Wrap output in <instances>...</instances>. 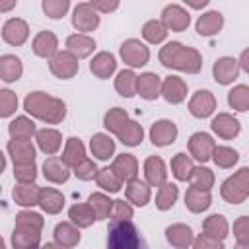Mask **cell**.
Here are the masks:
<instances>
[{"instance_id": "obj_20", "label": "cell", "mask_w": 249, "mask_h": 249, "mask_svg": "<svg viewBox=\"0 0 249 249\" xmlns=\"http://www.w3.org/2000/svg\"><path fill=\"white\" fill-rule=\"evenodd\" d=\"M82 228H78L74 222L66 220V222H58L53 230V239L58 247H64V249H70V247H76L82 239V233H80Z\"/></svg>"}, {"instance_id": "obj_32", "label": "cell", "mask_w": 249, "mask_h": 249, "mask_svg": "<svg viewBox=\"0 0 249 249\" xmlns=\"http://www.w3.org/2000/svg\"><path fill=\"white\" fill-rule=\"evenodd\" d=\"M212 204V195L210 191L204 189H196V187H189L185 193V208L193 214H200L206 212Z\"/></svg>"}, {"instance_id": "obj_18", "label": "cell", "mask_w": 249, "mask_h": 249, "mask_svg": "<svg viewBox=\"0 0 249 249\" xmlns=\"http://www.w3.org/2000/svg\"><path fill=\"white\" fill-rule=\"evenodd\" d=\"M31 51H33V54L35 56H39V58H53L60 49H58V37L53 33V31H49V29H43V31H39L35 37H33V41H31Z\"/></svg>"}, {"instance_id": "obj_23", "label": "cell", "mask_w": 249, "mask_h": 249, "mask_svg": "<svg viewBox=\"0 0 249 249\" xmlns=\"http://www.w3.org/2000/svg\"><path fill=\"white\" fill-rule=\"evenodd\" d=\"M161 82H163V78H160L156 72H142L138 76L136 95H140L146 101L158 99L161 95Z\"/></svg>"}, {"instance_id": "obj_50", "label": "cell", "mask_w": 249, "mask_h": 249, "mask_svg": "<svg viewBox=\"0 0 249 249\" xmlns=\"http://www.w3.org/2000/svg\"><path fill=\"white\" fill-rule=\"evenodd\" d=\"M14 226H23V228H31V230H37V231H43L45 228V218L31 210V208H23L21 212L16 214V224Z\"/></svg>"}, {"instance_id": "obj_41", "label": "cell", "mask_w": 249, "mask_h": 249, "mask_svg": "<svg viewBox=\"0 0 249 249\" xmlns=\"http://www.w3.org/2000/svg\"><path fill=\"white\" fill-rule=\"evenodd\" d=\"M179 198V187L175 183H169L165 181L161 187H158V193H156V208L161 210V212H167L175 206Z\"/></svg>"}, {"instance_id": "obj_52", "label": "cell", "mask_w": 249, "mask_h": 249, "mask_svg": "<svg viewBox=\"0 0 249 249\" xmlns=\"http://www.w3.org/2000/svg\"><path fill=\"white\" fill-rule=\"evenodd\" d=\"M233 239L237 243V247L241 249H249V216H239L233 222Z\"/></svg>"}, {"instance_id": "obj_57", "label": "cell", "mask_w": 249, "mask_h": 249, "mask_svg": "<svg viewBox=\"0 0 249 249\" xmlns=\"http://www.w3.org/2000/svg\"><path fill=\"white\" fill-rule=\"evenodd\" d=\"M193 247L195 249H224V241L202 231L198 235H195V241H193Z\"/></svg>"}, {"instance_id": "obj_37", "label": "cell", "mask_w": 249, "mask_h": 249, "mask_svg": "<svg viewBox=\"0 0 249 249\" xmlns=\"http://www.w3.org/2000/svg\"><path fill=\"white\" fill-rule=\"evenodd\" d=\"M136 84H138V74L134 72V68H124L115 76V89L121 97L136 95Z\"/></svg>"}, {"instance_id": "obj_33", "label": "cell", "mask_w": 249, "mask_h": 249, "mask_svg": "<svg viewBox=\"0 0 249 249\" xmlns=\"http://www.w3.org/2000/svg\"><path fill=\"white\" fill-rule=\"evenodd\" d=\"M111 167L115 169V173L124 183H128V181L138 177V160L132 154H119V156H115Z\"/></svg>"}, {"instance_id": "obj_26", "label": "cell", "mask_w": 249, "mask_h": 249, "mask_svg": "<svg viewBox=\"0 0 249 249\" xmlns=\"http://www.w3.org/2000/svg\"><path fill=\"white\" fill-rule=\"evenodd\" d=\"M35 142H37V148L45 156H56V152L62 146V134L56 128H53V126H45V128L37 130Z\"/></svg>"}, {"instance_id": "obj_35", "label": "cell", "mask_w": 249, "mask_h": 249, "mask_svg": "<svg viewBox=\"0 0 249 249\" xmlns=\"http://www.w3.org/2000/svg\"><path fill=\"white\" fill-rule=\"evenodd\" d=\"M23 74V62L16 54H2L0 56V80L6 84H14Z\"/></svg>"}, {"instance_id": "obj_49", "label": "cell", "mask_w": 249, "mask_h": 249, "mask_svg": "<svg viewBox=\"0 0 249 249\" xmlns=\"http://www.w3.org/2000/svg\"><path fill=\"white\" fill-rule=\"evenodd\" d=\"M212 161L222 169H231L239 161V154L231 146H216L212 154Z\"/></svg>"}, {"instance_id": "obj_42", "label": "cell", "mask_w": 249, "mask_h": 249, "mask_svg": "<svg viewBox=\"0 0 249 249\" xmlns=\"http://www.w3.org/2000/svg\"><path fill=\"white\" fill-rule=\"evenodd\" d=\"M202 231L226 241V237L230 235V222L226 220L224 214H210L208 218L202 220Z\"/></svg>"}, {"instance_id": "obj_2", "label": "cell", "mask_w": 249, "mask_h": 249, "mask_svg": "<svg viewBox=\"0 0 249 249\" xmlns=\"http://www.w3.org/2000/svg\"><path fill=\"white\" fill-rule=\"evenodd\" d=\"M23 111L47 124H58L66 119V103L47 91H29L23 99Z\"/></svg>"}, {"instance_id": "obj_51", "label": "cell", "mask_w": 249, "mask_h": 249, "mask_svg": "<svg viewBox=\"0 0 249 249\" xmlns=\"http://www.w3.org/2000/svg\"><path fill=\"white\" fill-rule=\"evenodd\" d=\"M41 10L49 19H62L70 10V0H41Z\"/></svg>"}, {"instance_id": "obj_36", "label": "cell", "mask_w": 249, "mask_h": 249, "mask_svg": "<svg viewBox=\"0 0 249 249\" xmlns=\"http://www.w3.org/2000/svg\"><path fill=\"white\" fill-rule=\"evenodd\" d=\"M68 220L84 230V228L93 226V222H97V216L93 208L89 206V202H76L68 208Z\"/></svg>"}, {"instance_id": "obj_56", "label": "cell", "mask_w": 249, "mask_h": 249, "mask_svg": "<svg viewBox=\"0 0 249 249\" xmlns=\"http://www.w3.org/2000/svg\"><path fill=\"white\" fill-rule=\"evenodd\" d=\"M14 179H16V183H35V179H37V165L35 163L14 165Z\"/></svg>"}, {"instance_id": "obj_43", "label": "cell", "mask_w": 249, "mask_h": 249, "mask_svg": "<svg viewBox=\"0 0 249 249\" xmlns=\"http://www.w3.org/2000/svg\"><path fill=\"white\" fill-rule=\"evenodd\" d=\"M60 158L66 161V165L74 167L76 163H80V161L86 158V146H84V142H82L80 138H76V136L66 138L64 150H62V156H60Z\"/></svg>"}, {"instance_id": "obj_54", "label": "cell", "mask_w": 249, "mask_h": 249, "mask_svg": "<svg viewBox=\"0 0 249 249\" xmlns=\"http://www.w3.org/2000/svg\"><path fill=\"white\" fill-rule=\"evenodd\" d=\"M16 109H18V95L8 88L0 89V117L10 119L16 113Z\"/></svg>"}, {"instance_id": "obj_58", "label": "cell", "mask_w": 249, "mask_h": 249, "mask_svg": "<svg viewBox=\"0 0 249 249\" xmlns=\"http://www.w3.org/2000/svg\"><path fill=\"white\" fill-rule=\"evenodd\" d=\"M89 4L99 12V14H113L121 6V0H89Z\"/></svg>"}, {"instance_id": "obj_4", "label": "cell", "mask_w": 249, "mask_h": 249, "mask_svg": "<svg viewBox=\"0 0 249 249\" xmlns=\"http://www.w3.org/2000/svg\"><path fill=\"white\" fill-rule=\"evenodd\" d=\"M220 196L228 204H241L249 198V167H239L220 185Z\"/></svg>"}, {"instance_id": "obj_28", "label": "cell", "mask_w": 249, "mask_h": 249, "mask_svg": "<svg viewBox=\"0 0 249 249\" xmlns=\"http://www.w3.org/2000/svg\"><path fill=\"white\" fill-rule=\"evenodd\" d=\"M89 152L95 160L107 161L115 156V140L111 138L109 132H95L89 138Z\"/></svg>"}, {"instance_id": "obj_53", "label": "cell", "mask_w": 249, "mask_h": 249, "mask_svg": "<svg viewBox=\"0 0 249 249\" xmlns=\"http://www.w3.org/2000/svg\"><path fill=\"white\" fill-rule=\"evenodd\" d=\"M97 171H99V167H97L95 160H91V158H88V156H86L80 163H76V165L72 167V173H74L80 181H91V179H95Z\"/></svg>"}, {"instance_id": "obj_39", "label": "cell", "mask_w": 249, "mask_h": 249, "mask_svg": "<svg viewBox=\"0 0 249 249\" xmlns=\"http://www.w3.org/2000/svg\"><path fill=\"white\" fill-rule=\"evenodd\" d=\"M169 167H171V175H173L177 181H189V179H191V173H193V169H195V161H193L191 154L187 156L185 152H179V154H175V156L171 158Z\"/></svg>"}, {"instance_id": "obj_24", "label": "cell", "mask_w": 249, "mask_h": 249, "mask_svg": "<svg viewBox=\"0 0 249 249\" xmlns=\"http://www.w3.org/2000/svg\"><path fill=\"white\" fill-rule=\"evenodd\" d=\"M224 27V16L218 10H208L202 16H198L196 23H195V31L200 37H212L218 35Z\"/></svg>"}, {"instance_id": "obj_61", "label": "cell", "mask_w": 249, "mask_h": 249, "mask_svg": "<svg viewBox=\"0 0 249 249\" xmlns=\"http://www.w3.org/2000/svg\"><path fill=\"white\" fill-rule=\"evenodd\" d=\"M16 6H18V0H0V12H2V14L12 12Z\"/></svg>"}, {"instance_id": "obj_30", "label": "cell", "mask_w": 249, "mask_h": 249, "mask_svg": "<svg viewBox=\"0 0 249 249\" xmlns=\"http://www.w3.org/2000/svg\"><path fill=\"white\" fill-rule=\"evenodd\" d=\"M39 193L41 187H37V183H18L12 191V198L21 208H33L39 206Z\"/></svg>"}, {"instance_id": "obj_27", "label": "cell", "mask_w": 249, "mask_h": 249, "mask_svg": "<svg viewBox=\"0 0 249 249\" xmlns=\"http://www.w3.org/2000/svg\"><path fill=\"white\" fill-rule=\"evenodd\" d=\"M64 195L54 189V187H41V193H39V208L45 212V214H51V216H56L62 212L64 208Z\"/></svg>"}, {"instance_id": "obj_15", "label": "cell", "mask_w": 249, "mask_h": 249, "mask_svg": "<svg viewBox=\"0 0 249 249\" xmlns=\"http://www.w3.org/2000/svg\"><path fill=\"white\" fill-rule=\"evenodd\" d=\"M212 132L222 140H233L241 132V123L231 113H218L210 121Z\"/></svg>"}, {"instance_id": "obj_19", "label": "cell", "mask_w": 249, "mask_h": 249, "mask_svg": "<svg viewBox=\"0 0 249 249\" xmlns=\"http://www.w3.org/2000/svg\"><path fill=\"white\" fill-rule=\"evenodd\" d=\"M142 171H144V181L150 187H161L167 181V173H169L165 161L160 156H148L144 160Z\"/></svg>"}, {"instance_id": "obj_38", "label": "cell", "mask_w": 249, "mask_h": 249, "mask_svg": "<svg viewBox=\"0 0 249 249\" xmlns=\"http://www.w3.org/2000/svg\"><path fill=\"white\" fill-rule=\"evenodd\" d=\"M117 138H119L121 144L128 146V148H136V146H140L142 140H144V128H142V124H140L138 121L128 119V123L119 130Z\"/></svg>"}, {"instance_id": "obj_8", "label": "cell", "mask_w": 249, "mask_h": 249, "mask_svg": "<svg viewBox=\"0 0 249 249\" xmlns=\"http://www.w3.org/2000/svg\"><path fill=\"white\" fill-rule=\"evenodd\" d=\"M187 146H189V154H191L193 160H196L198 163H206V161L212 160V154H214L218 144L208 132L198 130V132H193L189 136Z\"/></svg>"}, {"instance_id": "obj_29", "label": "cell", "mask_w": 249, "mask_h": 249, "mask_svg": "<svg viewBox=\"0 0 249 249\" xmlns=\"http://www.w3.org/2000/svg\"><path fill=\"white\" fill-rule=\"evenodd\" d=\"M165 239L175 249H187V247H193L195 233L187 224H171L165 228Z\"/></svg>"}, {"instance_id": "obj_13", "label": "cell", "mask_w": 249, "mask_h": 249, "mask_svg": "<svg viewBox=\"0 0 249 249\" xmlns=\"http://www.w3.org/2000/svg\"><path fill=\"white\" fill-rule=\"evenodd\" d=\"M6 152L12 160L14 165H23V163H35L37 158V148L33 146L31 140H18L10 138L6 144Z\"/></svg>"}, {"instance_id": "obj_34", "label": "cell", "mask_w": 249, "mask_h": 249, "mask_svg": "<svg viewBox=\"0 0 249 249\" xmlns=\"http://www.w3.org/2000/svg\"><path fill=\"white\" fill-rule=\"evenodd\" d=\"M39 245H41V231L23 228V226H14V231H12L14 249H35Z\"/></svg>"}, {"instance_id": "obj_14", "label": "cell", "mask_w": 249, "mask_h": 249, "mask_svg": "<svg viewBox=\"0 0 249 249\" xmlns=\"http://www.w3.org/2000/svg\"><path fill=\"white\" fill-rule=\"evenodd\" d=\"M29 39V25L21 18H10L2 25V41L12 47H21Z\"/></svg>"}, {"instance_id": "obj_9", "label": "cell", "mask_w": 249, "mask_h": 249, "mask_svg": "<svg viewBox=\"0 0 249 249\" xmlns=\"http://www.w3.org/2000/svg\"><path fill=\"white\" fill-rule=\"evenodd\" d=\"M150 142L156 146V148H165V146H171L177 136H179V128L173 121L169 119H160L156 121L152 126H150Z\"/></svg>"}, {"instance_id": "obj_55", "label": "cell", "mask_w": 249, "mask_h": 249, "mask_svg": "<svg viewBox=\"0 0 249 249\" xmlns=\"http://www.w3.org/2000/svg\"><path fill=\"white\" fill-rule=\"evenodd\" d=\"M132 218H134V204H130L128 200L117 198L113 202L111 220H132Z\"/></svg>"}, {"instance_id": "obj_6", "label": "cell", "mask_w": 249, "mask_h": 249, "mask_svg": "<svg viewBox=\"0 0 249 249\" xmlns=\"http://www.w3.org/2000/svg\"><path fill=\"white\" fill-rule=\"evenodd\" d=\"M49 70L58 80H70L80 70V58L72 54L68 49L58 51L53 58H49Z\"/></svg>"}, {"instance_id": "obj_44", "label": "cell", "mask_w": 249, "mask_h": 249, "mask_svg": "<svg viewBox=\"0 0 249 249\" xmlns=\"http://www.w3.org/2000/svg\"><path fill=\"white\" fill-rule=\"evenodd\" d=\"M167 33L169 29L163 25L161 19H148L144 25H142V37L146 43L150 45H160L167 39Z\"/></svg>"}, {"instance_id": "obj_22", "label": "cell", "mask_w": 249, "mask_h": 249, "mask_svg": "<svg viewBox=\"0 0 249 249\" xmlns=\"http://www.w3.org/2000/svg\"><path fill=\"white\" fill-rule=\"evenodd\" d=\"M124 198L130 204H134L138 208H144L152 200V187L146 181L136 177V179L124 183Z\"/></svg>"}, {"instance_id": "obj_16", "label": "cell", "mask_w": 249, "mask_h": 249, "mask_svg": "<svg viewBox=\"0 0 249 249\" xmlns=\"http://www.w3.org/2000/svg\"><path fill=\"white\" fill-rule=\"evenodd\" d=\"M187 93H189V86L183 78L175 76V74H169L167 78H163L161 82V97L171 103V105H179L187 99Z\"/></svg>"}, {"instance_id": "obj_60", "label": "cell", "mask_w": 249, "mask_h": 249, "mask_svg": "<svg viewBox=\"0 0 249 249\" xmlns=\"http://www.w3.org/2000/svg\"><path fill=\"white\" fill-rule=\"evenodd\" d=\"M183 4L189 6L191 10H204L210 4V0H183Z\"/></svg>"}, {"instance_id": "obj_17", "label": "cell", "mask_w": 249, "mask_h": 249, "mask_svg": "<svg viewBox=\"0 0 249 249\" xmlns=\"http://www.w3.org/2000/svg\"><path fill=\"white\" fill-rule=\"evenodd\" d=\"M43 177L53 183V185H62L70 179V171L72 167L66 165V161L58 156H49L45 161H43Z\"/></svg>"}, {"instance_id": "obj_1", "label": "cell", "mask_w": 249, "mask_h": 249, "mask_svg": "<svg viewBox=\"0 0 249 249\" xmlns=\"http://www.w3.org/2000/svg\"><path fill=\"white\" fill-rule=\"evenodd\" d=\"M158 58L167 70H177L185 74H198L202 70V54L195 47H187L179 41L165 43L160 49Z\"/></svg>"}, {"instance_id": "obj_21", "label": "cell", "mask_w": 249, "mask_h": 249, "mask_svg": "<svg viewBox=\"0 0 249 249\" xmlns=\"http://www.w3.org/2000/svg\"><path fill=\"white\" fill-rule=\"evenodd\" d=\"M89 72L99 80H109L117 72V58L109 51H99L89 60Z\"/></svg>"}, {"instance_id": "obj_47", "label": "cell", "mask_w": 249, "mask_h": 249, "mask_svg": "<svg viewBox=\"0 0 249 249\" xmlns=\"http://www.w3.org/2000/svg\"><path fill=\"white\" fill-rule=\"evenodd\" d=\"M88 202L89 206L93 208L97 220H107L111 218V210H113V198H109V195L103 191V193H91L88 196Z\"/></svg>"}, {"instance_id": "obj_10", "label": "cell", "mask_w": 249, "mask_h": 249, "mask_svg": "<svg viewBox=\"0 0 249 249\" xmlns=\"http://www.w3.org/2000/svg\"><path fill=\"white\" fill-rule=\"evenodd\" d=\"M239 60L233 56H220L212 64V78L220 86H230L239 78Z\"/></svg>"}, {"instance_id": "obj_46", "label": "cell", "mask_w": 249, "mask_h": 249, "mask_svg": "<svg viewBox=\"0 0 249 249\" xmlns=\"http://www.w3.org/2000/svg\"><path fill=\"white\" fill-rule=\"evenodd\" d=\"M128 123V113L123 107H113L103 115V126L109 134H119V130Z\"/></svg>"}, {"instance_id": "obj_59", "label": "cell", "mask_w": 249, "mask_h": 249, "mask_svg": "<svg viewBox=\"0 0 249 249\" xmlns=\"http://www.w3.org/2000/svg\"><path fill=\"white\" fill-rule=\"evenodd\" d=\"M237 60H239V68H241L245 74H249V47L241 51V54H239Z\"/></svg>"}, {"instance_id": "obj_12", "label": "cell", "mask_w": 249, "mask_h": 249, "mask_svg": "<svg viewBox=\"0 0 249 249\" xmlns=\"http://www.w3.org/2000/svg\"><path fill=\"white\" fill-rule=\"evenodd\" d=\"M189 113L195 119H208L216 113V97L208 89H196L189 99Z\"/></svg>"}, {"instance_id": "obj_25", "label": "cell", "mask_w": 249, "mask_h": 249, "mask_svg": "<svg viewBox=\"0 0 249 249\" xmlns=\"http://www.w3.org/2000/svg\"><path fill=\"white\" fill-rule=\"evenodd\" d=\"M64 47L82 60V58H88V56L93 54V51H95V39L89 37V33H80L78 31V33H72V35L66 37Z\"/></svg>"}, {"instance_id": "obj_7", "label": "cell", "mask_w": 249, "mask_h": 249, "mask_svg": "<svg viewBox=\"0 0 249 249\" xmlns=\"http://www.w3.org/2000/svg\"><path fill=\"white\" fill-rule=\"evenodd\" d=\"M101 18L99 12L89 4V2H80L74 10H72V25L76 31L80 33H91L99 27Z\"/></svg>"}, {"instance_id": "obj_5", "label": "cell", "mask_w": 249, "mask_h": 249, "mask_svg": "<svg viewBox=\"0 0 249 249\" xmlns=\"http://www.w3.org/2000/svg\"><path fill=\"white\" fill-rule=\"evenodd\" d=\"M119 56L128 68H142L150 60V49L140 39H124L119 47Z\"/></svg>"}, {"instance_id": "obj_31", "label": "cell", "mask_w": 249, "mask_h": 249, "mask_svg": "<svg viewBox=\"0 0 249 249\" xmlns=\"http://www.w3.org/2000/svg\"><path fill=\"white\" fill-rule=\"evenodd\" d=\"M8 134H10V138H18V140H31V138H35L37 126H35L33 117H29V115L14 117L10 121V124H8Z\"/></svg>"}, {"instance_id": "obj_11", "label": "cell", "mask_w": 249, "mask_h": 249, "mask_svg": "<svg viewBox=\"0 0 249 249\" xmlns=\"http://www.w3.org/2000/svg\"><path fill=\"white\" fill-rule=\"evenodd\" d=\"M163 25L173 31V33H181V31H187V27L191 25V14L187 12V8L179 6V4H167L163 10H161V18Z\"/></svg>"}, {"instance_id": "obj_40", "label": "cell", "mask_w": 249, "mask_h": 249, "mask_svg": "<svg viewBox=\"0 0 249 249\" xmlns=\"http://www.w3.org/2000/svg\"><path fill=\"white\" fill-rule=\"evenodd\" d=\"M95 183H97V187H99L101 191H105V193H109V195L119 193V191L123 189V185H124V181L115 173V169H113L111 165H109V167H101V169L97 171Z\"/></svg>"}, {"instance_id": "obj_45", "label": "cell", "mask_w": 249, "mask_h": 249, "mask_svg": "<svg viewBox=\"0 0 249 249\" xmlns=\"http://www.w3.org/2000/svg\"><path fill=\"white\" fill-rule=\"evenodd\" d=\"M228 105L237 113L249 111V86L237 84L228 91Z\"/></svg>"}, {"instance_id": "obj_48", "label": "cell", "mask_w": 249, "mask_h": 249, "mask_svg": "<svg viewBox=\"0 0 249 249\" xmlns=\"http://www.w3.org/2000/svg\"><path fill=\"white\" fill-rule=\"evenodd\" d=\"M216 183V177H214V171L206 165H195L193 173H191V179H189V185L191 187H196V189H204V191H212Z\"/></svg>"}, {"instance_id": "obj_3", "label": "cell", "mask_w": 249, "mask_h": 249, "mask_svg": "<svg viewBox=\"0 0 249 249\" xmlns=\"http://www.w3.org/2000/svg\"><path fill=\"white\" fill-rule=\"evenodd\" d=\"M144 241L132 220H111L107 228V247L109 249H138Z\"/></svg>"}]
</instances>
